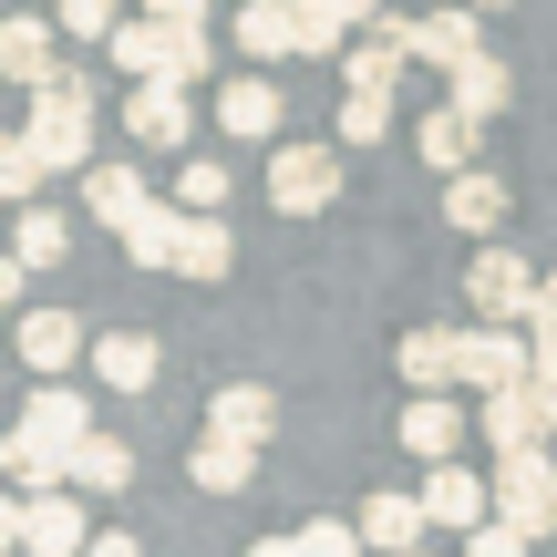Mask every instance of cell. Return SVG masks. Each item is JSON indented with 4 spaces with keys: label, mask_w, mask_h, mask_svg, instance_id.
Returning a JSON list of instances; mask_svg holds the SVG:
<instances>
[{
    "label": "cell",
    "mask_w": 557,
    "mask_h": 557,
    "mask_svg": "<svg viewBox=\"0 0 557 557\" xmlns=\"http://www.w3.org/2000/svg\"><path fill=\"white\" fill-rule=\"evenodd\" d=\"M537 299L547 278L517 259V248H475V269H465V310H475V331H537Z\"/></svg>",
    "instance_id": "1"
},
{
    "label": "cell",
    "mask_w": 557,
    "mask_h": 557,
    "mask_svg": "<svg viewBox=\"0 0 557 557\" xmlns=\"http://www.w3.org/2000/svg\"><path fill=\"white\" fill-rule=\"evenodd\" d=\"M21 135L41 145V165L52 176H94V83H52V94H32V114H21Z\"/></svg>",
    "instance_id": "2"
},
{
    "label": "cell",
    "mask_w": 557,
    "mask_h": 557,
    "mask_svg": "<svg viewBox=\"0 0 557 557\" xmlns=\"http://www.w3.org/2000/svg\"><path fill=\"white\" fill-rule=\"evenodd\" d=\"M269 207H278V218H331V207H341V145L289 135L269 156Z\"/></svg>",
    "instance_id": "3"
},
{
    "label": "cell",
    "mask_w": 557,
    "mask_h": 557,
    "mask_svg": "<svg viewBox=\"0 0 557 557\" xmlns=\"http://www.w3.org/2000/svg\"><path fill=\"white\" fill-rule=\"evenodd\" d=\"M496 517L517 537H557V455H496Z\"/></svg>",
    "instance_id": "4"
},
{
    "label": "cell",
    "mask_w": 557,
    "mask_h": 557,
    "mask_svg": "<svg viewBox=\"0 0 557 557\" xmlns=\"http://www.w3.org/2000/svg\"><path fill=\"white\" fill-rule=\"evenodd\" d=\"M0 73H11L21 94L73 83V62H62V21H52V11H11V21H0Z\"/></svg>",
    "instance_id": "5"
},
{
    "label": "cell",
    "mask_w": 557,
    "mask_h": 557,
    "mask_svg": "<svg viewBox=\"0 0 557 557\" xmlns=\"http://www.w3.org/2000/svg\"><path fill=\"white\" fill-rule=\"evenodd\" d=\"M455 382L465 393H527V382H537V341L527 331H465V361H455Z\"/></svg>",
    "instance_id": "6"
},
{
    "label": "cell",
    "mask_w": 557,
    "mask_h": 557,
    "mask_svg": "<svg viewBox=\"0 0 557 557\" xmlns=\"http://www.w3.org/2000/svg\"><path fill=\"white\" fill-rule=\"evenodd\" d=\"M186 135H197V103L176 83H135L124 94V145L135 156H186Z\"/></svg>",
    "instance_id": "7"
},
{
    "label": "cell",
    "mask_w": 557,
    "mask_h": 557,
    "mask_svg": "<svg viewBox=\"0 0 557 557\" xmlns=\"http://www.w3.org/2000/svg\"><path fill=\"white\" fill-rule=\"evenodd\" d=\"M423 517H434L444 537L496 527V475H485V465H434V475H423Z\"/></svg>",
    "instance_id": "8"
},
{
    "label": "cell",
    "mask_w": 557,
    "mask_h": 557,
    "mask_svg": "<svg viewBox=\"0 0 557 557\" xmlns=\"http://www.w3.org/2000/svg\"><path fill=\"white\" fill-rule=\"evenodd\" d=\"M21 434H41L52 455H83L103 423H94V403H83V382H32V393H21Z\"/></svg>",
    "instance_id": "9"
},
{
    "label": "cell",
    "mask_w": 557,
    "mask_h": 557,
    "mask_svg": "<svg viewBox=\"0 0 557 557\" xmlns=\"http://www.w3.org/2000/svg\"><path fill=\"white\" fill-rule=\"evenodd\" d=\"M361 547L382 557H423V537H434V517H423V485H382V496H361Z\"/></svg>",
    "instance_id": "10"
},
{
    "label": "cell",
    "mask_w": 557,
    "mask_h": 557,
    "mask_svg": "<svg viewBox=\"0 0 557 557\" xmlns=\"http://www.w3.org/2000/svg\"><path fill=\"white\" fill-rule=\"evenodd\" d=\"M278 124H289V103H278L269 73H227L218 83V135H248V145H269V156H278V145H289Z\"/></svg>",
    "instance_id": "11"
},
{
    "label": "cell",
    "mask_w": 557,
    "mask_h": 557,
    "mask_svg": "<svg viewBox=\"0 0 557 557\" xmlns=\"http://www.w3.org/2000/svg\"><path fill=\"white\" fill-rule=\"evenodd\" d=\"M413 21H423V11H393L382 32H361V41H351V62H341V83H351V94H382V103H393L403 62H413Z\"/></svg>",
    "instance_id": "12"
},
{
    "label": "cell",
    "mask_w": 557,
    "mask_h": 557,
    "mask_svg": "<svg viewBox=\"0 0 557 557\" xmlns=\"http://www.w3.org/2000/svg\"><path fill=\"white\" fill-rule=\"evenodd\" d=\"M32 517H21V557H94L103 527H83V496L62 485V496H21Z\"/></svg>",
    "instance_id": "13"
},
{
    "label": "cell",
    "mask_w": 557,
    "mask_h": 557,
    "mask_svg": "<svg viewBox=\"0 0 557 557\" xmlns=\"http://www.w3.org/2000/svg\"><path fill=\"white\" fill-rule=\"evenodd\" d=\"M465 434H475V423H465V403H455V393L403 403V455H413L423 475H434V465H455V455H465Z\"/></svg>",
    "instance_id": "14"
},
{
    "label": "cell",
    "mask_w": 557,
    "mask_h": 557,
    "mask_svg": "<svg viewBox=\"0 0 557 557\" xmlns=\"http://www.w3.org/2000/svg\"><path fill=\"white\" fill-rule=\"evenodd\" d=\"M475 145H485V124H475V114H455V103H434V114H413V156L434 165L444 186H455V176H475Z\"/></svg>",
    "instance_id": "15"
},
{
    "label": "cell",
    "mask_w": 557,
    "mask_h": 557,
    "mask_svg": "<svg viewBox=\"0 0 557 557\" xmlns=\"http://www.w3.org/2000/svg\"><path fill=\"white\" fill-rule=\"evenodd\" d=\"M475 52H485V11H465V0H455V11H423V21H413V62H434L444 83H455Z\"/></svg>",
    "instance_id": "16"
},
{
    "label": "cell",
    "mask_w": 557,
    "mask_h": 557,
    "mask_svg": "<svg viewBox=\"0 0 557 557\" xmlns=\"http://www.w3.org/2000/svg\"><path fill=\"white\" fill-rule=\"evenodd\" d=\"M145 207H156L145 165H124V156H114V165H94V176H83V218H94V227H114V238L145 218Z\"/></svg>",
    "instance_id": "17"
},
{
    "label": "cell",
    "mask_w": 557,
    "mask_h": 557,
    "mask_svg": "<svg viewBox=\"0 0 557 557\" xmlns=\"http://www.w3.org/2000/svg\"><path fill=\"white\" fill-rule=\"evenodd\" d=\"M506 207H517V197H506V176H496V165H475V176H455V186H444V227H465L475 248H496Z\"/></svg>",
    "instance_id": "18"
},
{
    "label": "cell",
    "mask_w": 557,
    "mask_h": 557,
    "mask_svg": "<svg viewBox=\"0 0 557 557\" xmlns=\"http://www.w3.org/2000/svg\"><path fill=\"white\" fill-rule=\"evenodd\" d=\"M207 434H218V444H248V455H259V444L278 434V393H269V382H227V393L207 403Z\"/></svg>",
    "instance_id": "19"
},
{
    "label": "cell",
    "mask_w": 557,
    "mask_h": 557,
    "mask_svg": "<svg viewBox=\"0 0 557 557\" xmlns=\"http://www.w3.org/2000/svg\"><path fill=\"white\" fill-rule=\"evenodd\" d=\"M156 372H165L156 331H103L94 341V382H103V393H156Z\"/></svg>",
    "instance_id": "20"
},
{
    "label": "cell",
    "mask_w": 557,
    "mask_h": 557,
    "mask_svg": "<svg viewBox=\"0 0 557 557\" xmlns=\"http://www.w3.org/2000/svg\"><path fill=\"white\" fill-rule=\"evenodd\" d=\"M455 361H465V331H403L393 372L413 382V403H434V393H455Z\"/></svg>",
    "instance_id": "21"
},
{
    "label": "cell",
    "mask_w": 557,
    "mask_h": 557,
    "mask_svg": "<svg viewBox=\"0 0 557 557\" xmlns=\"http://www.w3.org/2000/svg\"><path fill=\"white\" fill-rule=\"evenodd\" d=\"M21 361H32V382H62L83 361V320L73 310H32L21 320Z\"/></svg>",
    "instance_id": "22"
},
{
    "label": "cell",
    "mask_w": 557,
    "mask_h": 557,
    "mask_svg": "<svg viewBox=\"0 0 557 557\" xmlns=\"http://www.w3.org/2000/svg\"><path fill=\"white\" fill-rule=\"evenodd\" d=\"M227 41H238L248 62H278V52H299V0H238Z\"/></svg>",
    "instance_id": "23"
},
{
    "label": "cell",
    "mask_w": 557,
    "mask_h": 557,
    "mask_svg": "<svg viewBox=\"0 0 557 557\" xmlns=\"http://www.w3.org/2000/svg\"><path fill=\"white\" fill-rule=\"evenodd\" d=\"M103 52L124 62V83H165V73H176V32H165V21H145V11L124 21V32L103 41Z\"/></svg>",
    "instance_id": "24"
},
{
    "label": "cell",
    "mask_w": 557,
    "mask_h": 557,
    "mask_svg": "<svg viewBox=\"0 0 557 557\" xmlns=\"http://www.w3.org/2000/svg\"><path fill=\"white\" fill-rule=\"evenodd\" d=\"M124 259H135V269H176V259H186V207L156 197L135 227H124Z\"/></svg>",
    "instance_id": "25"
},
{
    "label": "cell",
    "mask_w": 557,
    "mask_h": 557,
    "mask_svg": "<svg viewBox=\"0 0 557 557\" xmlns=\"http://www.w3.org/2000/svg\"><path fill=\"white\" fill-rule=\"evenodd\" d=\"M248 475H259V455H248V444L197 434V455H186V485H197V496H248Z\"/></svg>",
    "instance_id": "26"
},
{
    "label": "cell",
    "mask_w": 557,
    "mask_h": 557,
    "mask_svg": "<svg viewBox=\"0 0 557 557\" xmlns=\"http://www.w3.org/2000/svg\"><path fill=\"white\" fill-rule=\"evenodd\" d=\"M444 103H455V114H475V124H496L506 103H517V73H506L496 52H475V62L455 73V94H444Z\"/></svg>",
    "instance_id": "27"
},
{
    "label": "cell",
    "mask_w": 557,
    "mask_h": 557,
    "mask_svg": "<svg viewBox=\"0 0 557 557\" xmlns=\"http://www.w3.org/2000/svg\"><path fill=\"white\" fill-rule=\"evenodd\" d=\"M227 269H238V227H227V218H186V259H176V278L218 289Z\"/></svg>",
    "instance_id": "28"
},
{
    "label": "cell",
    "mask_w": 557,
    "mask_h": 557,
    "mask_svg": "<svg viewBox=\"0 0 557 557\" xmlns=\"http://www.w3.org/2000/svg\"><path fill=\"white\" fill-rule=\"evenodd\" d=\"M124 485H135V444H124V434H94L73 455V496H124Z\"/></svg>",
    "instance_id": "29"
},
{
    "label": "cell",
    "mask_w": 557,
    "mask_h": 557,
    "mask_svg": "<svg viewBox=\"0 0 557 557\" xmlns=\"http://www.w3.org/2000/svg\"><path fill=\"white\" fill-rule=\"evenodd\" d=\"M11 259H21V269H62V259H73V218H62V207L11 218Z\"/></svg>",
    "instance_id": "30"
},
{
    "label": "cell",
    "mask_w": 557,
    "mask_h": 557,
    "mask_svg": "<svg viewBox=\"0 0 557 557\" xmlns=\"http://www.w3.org/2000/svg\"><path fill=\"white\" fill-rule=\"evenodd\" d=\"M41 176H52L41 145L32 135H0V197H11V218H32V207H41Z\"/></svg>",
    "instance_id": "31"
},
{
    "label": "cell",
    "mask_w": 557,
    "mask_h": 557,
    "mask_svg": "<svg viewBox=\"0 0 557 557\" xmlns=\"http://www.w3.org/2000/svg\"><path fill=\"white\" fill-rule=\"evenodd\" d=\"M52 21H62V41H83V52H103V41H114V32H124L135 11H124V0H52Z\"/></svg>",
    "instance_id": "32"
},
{
    "label": "cell",
    "mask_w": 557,
    "mask_h": 557,
    "mask_svg": "<svg viewBox=\"0 0 557 557\" xmlns=\"http://www.w3.org/2000/svg\"><path fill=\"white\" fill-rule=\"evenodd\" d=\"M351 41L361 32L331 11V0H299V52H310V62H351Z\"/></svg>",
    "instance_id": "33"
},
{
    "label": "cell",
    "mask_w": 557,
    "mask_h": 557,
    "mask_svg": "<svg viewBox=\"0 0 557 557\" xmlns=\"http://www.w3.org/2000/svg\"><path fill=\"white\" fill-rule=\"evenodd\" d=\"M176 207H186V218H218V207H227V165L218 156H186L176 165Z\"/></svg>",
    "instance_id": "34"
},
{
    "label": "cell",
    "mask_w": 557,
    "mask_h": 557,
    "mask_svg": "<svg viewBox=\"0 0 557 557\" xmlns=\"http://www.w3.org/2000/svg\"><path fill=\"white\" fill-rule=\"evenodd\" d=\"M331 135H341V145H393V103H382V94H351Z\"/></svg>",
    "instance_id": "35"
},
{
    "label": "cell",
    "mask_w": 557,
    "mask_h": 557,
    "mask_svg": "<svg viewBox=\"0 0 557 557\" xmlns=\"http://www.w3.org/2000/svg\"><path fill=\"white\" fill-rule=\"evenodd\" d=\"M299 537H310V557H361V527H341V517H310Z\"/></svg>",
    "instance_id": "36"
},
{
    "label": "cell",
    "mask_w": 557,
    "mask_h": 557,
    "mask_svg": "<svg viewBox=\"0 0 557 557\" xmlns=\"http://www.w3.org/2000/svg\"><path fill=\"white\" fill-rule=\"evenodd\" d=\"M465 557H537V537H517V527H475V537H465Z\"/></svg>",
    "instance_id": "37"
},
{
    "label": "cell",
    "mask_w": 557,
    "mask_h": 557,
    "mask_svg": "<svg viewBox=\"0 0 557 557\" xmlns=\"http://www.w3.org/2000/svg\"><path fill=\"white\" fill-rule=\"evenodd\" d=\"M145 21H165V32H207V0H145Z\"/></svg>",
    "instance_id": "38"
},
{
    "label": "cell",
    "mask_w": 557,
    "mask_h": 557,
    "mask_svg": "<svg viewBox=\"0 0 557 557\" xmlns=\"http://www.w3.org/2000/svg\"><path fill=\"white\" fill-rule=\"evenodd\" d=\"M94 557H145V537H135V527H103V537H94Z\"/></svg>",
    "instance_id": "39"
},
{
    "label": "cell",
    "mask_w": 557,
    "mask_h": 557,
    "mask_svg": "<svg viewBox=\"0 0 557 557\" xmlns=\"http://www.w3.org/2000/svg\"><path fill=\"white\" fill-rule=\"evenodd\" d=\"M248 557H310V537H299V527H289V537H259Z\"/></svg>",
    "instance_id": "40"
},
{
    "label": "cell",
    "mask_w": 557,
    "mask_h": 557,
    "mask_svg": "<svg viewBox=\"0 0 557 557\" xmlns=\"http://www.w3.org/2000/svg\"><path fill=\"white\" fill-rule=\"evenodd\" d=\"M465 11H485V21H496V11H506V0H465Z\"/></svg>",
    "instance_id": "41"
},
{
    "label": "cell",
    "mask_w": 557,
    "mask_h": 557,
    "mask_svg": "<svg viewBox=\"0 0 557 557\" xmlns=\"http://www.w3.org/2000/svg\"><path fill=\"white\" fill-rule=\"evenodd\" d=\"M413 11H455V0H413Z\"/></svg>",
    "instance_id": "42"
}]
</instances>
